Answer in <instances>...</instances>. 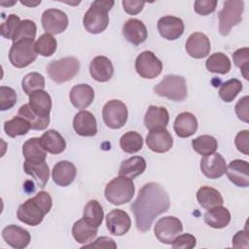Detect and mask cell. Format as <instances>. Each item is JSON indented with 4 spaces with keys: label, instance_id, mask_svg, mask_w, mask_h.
Masks as SVG:
<instances>
[{
    "label": "cell",
    "instance_id": "1",
    "mask_svg": "<svg viewBox=\"0 0 249 249\" xmlns=\"http://www.w3.org/2000/svg\"><path fill=\"white\" fill-rule=\"evenodd\" d=\"M169 207V196L161 185L155 182L145 184L130 205L137 230L140 231H149L155 219L166 212Z\"/></svg>",
    "mask_w": 249,
    "mask_h": 249
},
{
    "label": "cell",
    "instance_id": "2",
    "mask_svg": "<svg viewBox=\"0 0 249 249\" xmlns=\"http://www.w3.org/2000/svg\"><path fill=\"white\" fill-rule=\"evenodd\" d=\"M53 206V199L49 193L39 192L35 196L23 202L17 211L18 219L28 226H38L42 223Z\"/></svg>",
    "mask_w": 249,
    "mask_h": 249
},
{
    "label": "cell",
    "instance_id": "3",
    "mask_svg": "<svg viewBox=\"0 0 249 249\" xmlns=\"http://www.w3.org/2000/svg\"><path fill=\"white\" fill-rule=\"evenodd\" d=\"M113 6L114 1L112 0L93 1L83 18V24L86 30L92 34L103 32L109 24L108 12Z\"/></svg>",
    "mask_w": 249,
    "mask_h": 249
},
{
    "label": "cell",
    "instance_id": "4",
    "mask_svg": "<svg viewBox=\"0 0 249 249\" xmlns=\"http://www.w3.org/2000/svg\"><path fill=\"white\" fill-rule=\"evenodd\" d=\"M134 192L135 187L132 179L120 175L106 185L104 195L106 199L112 204L122 205L131 200Z\"/></svg>",
    "mask_w": 249,
    "mask_h": 249
},
{
    "label": "cell",
    "instance_id": "5",
    "mask_svg": "<svg viewBox=\"0 0 249 249\" xmlns=\"http://www.w3.org/2000/svg\"><path fill=\"white\" fill-rule=\"evenodd\" d=\"M154 92L173 101H183L188 95L185 78L178 75H166L154 87Z\"/></svg>",
    "mask_w": 249,
    "mask_h": 249
},
{
    "label": "cell",
    "instance_id": "6",
    "mask_svg": "<svg viewBox=\"0 0 249 249\" xmlns=\"http://www.w3.org/2000/svg\"><path fill=\"white\" fill-rule=\"evenodd\" d=\"M80 70V61L74 56H66L57 60L51 61L47 66V72L50 78L62 84L73 79Z\"/></svg>",
    "mask_w": 249,
    "mask_h": 249
},
{
    "label": "cell",
    "instance_id": "7",
    "mask_svg": "<svg viewBox=\"0 0 249 249\" xmlns=\"http://www.w3.org/2000/svg\"><path fill=\"white\" fill-rule=\"evenodd\" d=\"M244 12V2L242 0L225 1L223 9L219 12V31L222 36L229 35L232 26L237 25L242 20Z\"/></svg>",
    "mask_w": 249,
    "mask_h": 249
},
{
    "label": "cell",
    "instance_id": "8",
    "mask_svg": "<svg viewBox=\"0 0 249 249\" xmlns=\"http://www.w3.org/2000/svg\"><path fill=\"white\" fill-rule=\"evenodd\" d=\"M37 58L34 40L27 39L13 43L9 52V60L17 68H23Z\"/></svg>",
    "mask_w": 249,
    "mask_h": 249
},
{
    "label": "cell",
    "instance_id": "9",
    "mask_svg": "<svg viewBox=\"0 0 249 249\" xmlns=\"http://www.w3.org/2000/svg\"><path fill=\"white\" fill-rule=\"evenodd\" d=\"M127 108L124 102L118 99H112L105 103L102 109V118L104 124L112 128L119 129L123 127L127 121Z\"/></svg>",
    "mask_w": 249,
    "mask_h": 249
},
{
    "label": "cell",
    "instance_id": "10",
    "mask_svg": "<svg viewBox=\"0 0 249 249\" xmlns=\"http://www.w3.org/2000/svg\"><path fill=\"white\" fill-rule=\"evenodd\" d=\"M183 231L182 222L174 216H165L159 219L154 227L156 237L164 244H171L174 238Z\"/></svg>",
    "mask_w": 249,
    "mask_h": 249
},
{
    "label": "cell",
    "instance_id": "11",
    "mask_svg": "<svg viewBox=\"0 0 249 249\" xmlns=\"http://www.w3.org/2000/svg\"><path fill=\"white\" fill-rule=\"evenodd\" d=\"M135 70L144 79H154L162 70V62L151 51H144L138 54L135 60Z\"/></svg>",
    "mask_w": 249,
    "mask_h": 249
},
{
    "label": "cell",
    "instance_id": "12",
    "mask_svg": "<svg viewBox=\"0 0 249 249\" xmlns=\"http://www.w3.org/2000/svg\"><path fill=\"white\" fill-rule=\"evenodd\" d=\"M41 21L46 33L51 35L61 33L68 26L67 15L58 9H48L44 11Z\"/></svg>",
    "mask_w": 249,
    "mask_h": 249
},
{
    "label": "cell",
    "instance_id": "13",
    "mask_svg": "<svg viewBox=\"0 0 249 249\" xmlns=\"http://www.w3.org/2000/svg\"><path fill=\"white\" fill-rule=\"evenodd\" d=\"M148 148L155 153H166L173 145V138L165 127L151 129L146 137Z\"/></svg>",
    "mask_w": 249,
    "mask_h": 249
},
{
    "label": "cell",
    "instance_id": "14",
    "mask_svg": "<svg viewBox=\"0 0 249 249\" xmlns=\"http://www.w3.org/2000/svg\"><path fill=\"white\" fill-rule=\"evenodd\" d=\"M200 170L209 179H218L226 174V160L219 153L205 156L200 160Z\"/></svg>",
    "mask_w": 249,
    "mask_h": 249
},
{
    "label": "cell",
    "instance_id": "15",
    "mask_svg": "<svg viewBox=\"0 0 249 249\" xmlns=\"http://www.w3.org/2000/svg\"><path fill=\"white\" fill-rule=\"evenodd\" d=\"M106 226L110 233L121 236L129 231L131 220L125 211L113 209L106 215Z\"/></svg>",
    "mask_w": 249,
    "mask_h": 249
},
{
    "label": "cell",
    "instance_id": "16",
    "mask_svg": "<svg viewBox=\"0 0 249 249\" xmlns=\"http://www.w3.org/2000/svg\"><path fill=\"white\" fill-rule=\"evenodd\" d=\"M210 41L201 32H195L189 36L186 42L187 53L196 59L206 57L210 53Z\"/></svg>",
    "mask_w": 249,
    "mask_h": 249
},
{
    "label": "cell",
    "instance_id": "17",
    "mask_svg": "<svg viewBox=\"0 0 249 249\" xmlns=\"http://www.w3.org/2000/svg\"><path fill=\"white\" fill-rule=\"evenodd\" d=\"M184 22L173 16H165L158 20V30L160 36L166 40H176L184 33Z\"/></svg>",
    "mask_w": 249,
    "mask_h": 249
},
{
    "label": "cell",
    "instance_id": "18",
    "mask_svg": "<svg viewBox=\"0 0 249 249\" xmlns=\"http://www.w3.org/2000/svg\"><path fill=\"white\" fill-rule=\"evenodd\" d=\"M2 237L7 244L16 249L25 248L31 239L29 231L17 225L5 227L2 231Z\"/></svg>",
    "mask_w": 249,
    "mask_h": 249
},
{
    "label": "cell",
    "instance_id": "19",
    "mask_svg": "<svg viewBox=\"0 0 249 249\" xmlns=\"http://www.w3.org/2000/svg\"><path fill=\"white\" fill-rule=\"evenodd\" d=\"M226 173L232 184L243 188L249 186V164L246 160H231L227 166Z\"/></svg>",
    "mask_w": 249,
    "mask_h": 249
},
{
    "label": "cell",
    "instance_id": "20",
    "mask_svg": "<svg viewBox=\"0 0 249 249\" xmlns=\"http://www.w3.org/2000/svg\"><path fill=\"white\" fill-rule=\"evenodd\" d=\"M73 127L81 136H93L97 132V124L94 116L86 110L78 112L73 120Z\"/></svg>",
    "mask_w": 249,
    "mask_h": 249
},
{
    "label": "cell",
    "instance_id": "21",
    "mask_svg": "<svg viewBox=\"0 0 249 249\" xmlns=\"http://www.w3.org/2000/svg\"><path fill=\"white\" fill-rule=\"evenodd\" d=\"M77 169L74 163L68 160H60L56 162L52 171V177L53 182L60 186H69L76 178Z\"/></svg>",
    "mask_w": 249,
    "mask_h": 249
},
{
    "label": "cell",
    "instance_id": "22",
    "mask_svg": "<svg viewBox=\"0 0 249 249\" xmlns=\"http://www.w3.org/2000/svg\"><path fill=\"white\" fill-rule=\"evenodd\" d=\"M124 38L133 45H140L146 41L148 31L145 24L137 18H129L123 26Z\"/></svg>",
    "mask_w": 249,
    "mask_h": 249
},
{
    "label": "cell",
    "instance_id": "23",
    "mask_svg": "<svg viewBox=\"0 0 249 249\" xmlns=\"http://www.w3.org/2000/svg\"><path fill=\"white\" fill-rule=\"evenodd\" d=\"M90 76L97 82H107L114 74V67L111 60L103 55L95 56L89 64Z\"/></svg>",
    "mask_w": 249,
    "mask_h": 249
},
{
    "label": "cell",
    "instance_id": "24",
    "mask_svg": "<svg viewBox=\"0 0 249 249\" xmlns=\"http://www.w3.org/2000/svg\"><path fill=\"white\" fill-rule=\"evenodd\" d=\"M69 98L74 107L86 109L94 99V90L88 84H79L71 89Z\"/></svg>",
    "mask_w": 249,
    "mask_h": 249
},
{
    "label": "cell",
    "instance_id": "25",
    "mask_svg": "<svg viewBox=\"0 0 249 249\" xmlns=\"http://www.w3.org/2000/svg\"><path fill=\"white\" fill-rule=\"evenodd\" d=\"M29 106L34 114L41 118L50 117L52 110V98L50 94L42 90H36L29 95Z\"/></svg>",
    "mask_w": 249,
    "mask_h": 249
},
{
    "label": "cell",
    "instance_id": "26",
    "mask_svg": "<svg viewBox=\"0 0 249 249\" xmlns=\"http://www.w3.org/2000/svg\"><path fill=\"white\" fill-rule=\"evenodd\" d=\"M173 128L179 137H190L195 134L197 129V120L195 115L190 112L180 113L174 121Z\"/></svg>",
    "mask_w": 249,
    "mask_h": 249
},
{
    "label": "cell",
    "instance_id": "27",
    "mask_svg": "<svg viewBox=\"0 0 249 249\" xmlns=\"http://www.w3.org/2000/svg\"><path fill=\"white\" fill-rule=\"evenodd\" d=\"M23 170L27 175H30L40 188H44L49 181L50 168L46 160L44 161H30L24 160Z\"/></svg>",
    "mask_w": 249,
    "mask_h": 249
},
{
    "label": "cell",
    "instance_id": "28",
    "mask_svg": "<svg viewBox=\"0 0 249 249\" xmlns=\"http://www.w3.org/2000/svg\"><path fill=\"white\" fill-rule=\"evenodd\" d=\"M169 122V114L164 107L151 105L144 116V124L148 129L166 127Z\"/></svg>",
    "mask_w": 249,
    "mask_h": 249
},
{
    "label": "cell",
    "instance_id": "29",
    "mask_svg": "<svg viewBox=\"0 0 249 249\" xmlns=\"http://www.w3.org/2000/svg\"><path fill=\"white\" fill-rule=\"evenodd\" d=\"M230 221L231 213L222 205L209 208L204 214V222L214 229H223L229 225Z\"/></svg>",
    "mask_w": 249,
    "mask_h": 249
},
{
    "label": "cell",
    "instance_id": "30",
    "mask_svg": "<svg viewBox=\"0 0 249 249\" xmlns=\"http://www.w3.org/2000/svg\"><path fill=\"white\" fill-rule=\"evenodd\" d=\"M40 141L44 149L53 155H58L66 148L64 138L54 129H49L44 132L40 137Z\"/></svg>",
    "mask_w": 249,
    "mask_h": 249
},
{
    "label": "cell",
    "instance_id": "31",
    "mask_svg": "<svg viewBox=\"0 0 249 249\" xmlns=\"http://www.w3.org/2000/svg\"><path fill=\"white\" fill-rule=\"evenodd\" d=\"M196 199L202 208L209 209L224 203L221 193L209 186H203L196 192Z\"/></svg>",
    "mask_w": 249,
    "mask_h": 249
},
{
    "label": "cell",
    "instance_id": "32",
    "mask_svg": "<svg viewBox=\"0 0 249 249\" xmlns=\"http://www.w3.org/2000/svg\"><path fill=\"white\" fill-rule=\"evenodd\" d=\"M96 227L89 225L84 218L76 221L72 227V235L78 243L87 244L93 240L97 234Z\"/></svg>",
    "mask_w": 249,
    "mask_h": 249
},
{
    "label": "cell",
    "instance_id": "33",
    "mask_svg": "<svg viewBox=\"0 0 249 249\" xmlns=\"http://www.w3.org/2000/svg\"><path fill=\"white\" fill-rule=\"evenodd\" d=\"M22 155L25 160L44 161L47 158V151L44 149L40 138L32 137L23 143Z\"/></svg>",
    "mask_w": 249,
    "mask_h": 249
},
{
    "label": "cell",
    "instance_id": "34",
    "mask_svg": "<svg viewBox=\"0 0 249 249\" xmlns=\"http://www.w3.org/2000/svg\"><path fill=\"white\" fill-rule=\"evenodd\" d=\"M145 169L146 160H144V158L140 156H134L122 162L119 169V174L133 180L135 177L142 174Z\"/></svg>",
    "mask_w": 249,
    "mask_h": 249
},
{
    "label": "cell",
    "instance_id": "35",
    "mask_svg": "<svg viewBox=\"0 0 249 249\" xmlns=\"http://www.w3.org/2000/svg\"><path fill=\"white\" fill-rule=\"evenodd\" d=\"M205 65L208 71L222 75L229 73L231 67L230 58L223 53H214L211 54L207 58Z\"/></svg>",
    "mask_w": 249,
    "mask_h": 249
},
{
    "label": "cell",
    "instance_id": "36",
    "mask_svg": "<svg viewBox=\"0 0 249 249\" xmlns=\"http://www.w3.org/2000/svg\"><path fill=\"white\" fill-rule=\"evenodd\" d=\"M30 128V124L28 121L20 116H16L12 120L4 123V131L12 138L25 135Z\"/></svg>",
    "mask_w": 249,
    "mask_h": 249
},
{
    "label": "cell",
    "instance_id": "37",
    "mask_svg": "<svg viewBox=\"0 0 249 249\" xmlns=\"http://www.w3.org/2000/svg\"><path fill=\"white\" fill-rule=\"evenodd\" d=\"M103 217H104V212H103L102 206L97 200L91 199L86 204L84 208L83 218L89 225L98 228L102 224Z\"/></svg>",
    "mask_w": 249,
    "mask_h": 249
},
{
    "label": "cell",
    "instance_id": "38",
    "mask_svg": "<svg viewBox=\"0 0 249 249\" xmlns=\"http://www.w3.org/2000/svg\"><path fill=\"white\" fill-rule=\"evenodd\" d=\"M192 146L197 154L205 157L216 152L218 148V142L216 138L211 135H201L192 140Z\"/></svg>",
    "mask_w": 249,
    "mask_h": 249
},
{
    "label": "cell",
    "instance_id": "39",
    "mask_svg": "<svg viewBox=\"0 0 249 249\" xmlns=\"http://www.w3.org/2000/svg\"><path fill=\"white\" fill-rule=\"evenodd\" d=\"M18 114V116H20L28 121V123L30 124L31 129L43 130V129L47 128V126L50 124V117L41 118V117L37 116L36 114L33 113L29 104H24V105L20 106Z\"/></svg>",
    "mask_w": 249,
    "mask_h": 249
},
{
    "label": "cell",
    "instance_id": "40",
    "mask_svg": "<svg viewBox=\"0 0 249 249\" xmlns=\"http://www.w3.org/2000/svg\"><path fill=\"white\" fill-rule=\"evenodd\" d=\"M122 150L128 154H134L142 149L143 138L136 131H127L120 139Z\"/></svg>",
    "mask_w": 249,
    "mask_h": 249
},
{
    "label": "cell",
    "instance_id": "41",
    "mask_svg": "<svg viewBox=\"0 0 249 249\" xmlns=\"http://www.w3.org/2000/svg\"><path fill=\"white\" fill-rule=\"evenodd\" d=\"M21 88L27 95H30L36 90L44 89L45 78L38 72L28 73L23 77L21 81Z\"/></svg>",
    "mask_w": 249,
    "mask_h": 249
},
{
    "label": "cell",
    "instance_id": "42",
    "mask_svg": "<svg viewBox=\"0 0 249 249\" xmlns=\"http://www.w3.org/2000/svg\"><path fill=\"white\" fill-rule=\"evenodd\" d=\"M242 90V83L237 79H231L224 82L219 89V95L225 102H231Z\"/></svg>",
    "mask_w": 249,
    "mask_h": 249
},
{
    "label": "cell",
    "instance_id": "43",
    "mask_svg": "<svg viewBox=\"0 0 249 249\" xmlns=\"http://www.w3.org/2000/svg\"><path fill=\"white\" fill-rule=\"evenodd\" d=\"M56 40L53 37V35L45 33L39 37V39L35 42V50L36 53L43 56H51L56 51Z\"/></svg>",
    "mask_w": 249,
    "mask_h": 249
},
{
    "label": "cell",
    "instance_id": "44",
    "mask_svg": "<svg viewBox=\"0 0 249 249\" xmlns=\"http://www.w3.org/2000/svg\"><path fill=\"white\" fill-rule=\"evenodd\" d=\"M36 24L33 20L30 19H24L21 20L16 34L13 37V43L21 41V40H27L31 39L34 40L36 36Z\"/></svg>",
    "mask_w": 249,
    "mask_h": 249
},
{
    "label": "cell",
    "instance_id": "45",
    "mask_svg": "<svg viewBox=\"0 0 249 249\" xmlns=\"http://www.w3.org/2000/svg\"><path fill=\"white\" fill-rule=\"evenodd\" d=\"M232 59L235 66H237L243 77L248 80V72H249V49L247 47L236 50L232 53Z\"/></svg>",
    "mask_w": 249,
    "mask_h": 249
},
{
    "label": "cell",
    "instance_id": "46",
    "mask_svg": "<svg viewBox=\"0 0 249 249\" xmlns=\"http://www.w3.org/2000/svg\"><path fill=\"white\" fill-rule=\"evenodd\" d=\"M20 22H21V20L19 19V18L17 15H15V14L9 15L7 19L0 26L1 35L6 39L13 40V37L16 34Z\"/></svg>",
    "mask_w": 249,
    "mask_h": 249
},
{
    "label": "cell",
    "instance_id": "47",
    "mask_svg": "<svg viewBox=\"0 0 249 249\" xmlns=\"http://www.w3.org/2000/svg\"><path fill=\"white\" fill-rule=\"evenodd\" d=\"M17 103V93L9 87H0V110L6 111L14 107Z\"/></svg>",
    "mask_w": 249,
    "mask_h": 249
},
{
    "label": "cell",
    "instance_id": "48",
    "mask_svg": "<svg viewBox=\"0 0 249 249\" xmlns=\"http://www.w3.org/2000/svg\"><path fill=\"white\" fill-rule=\"evenodd\" d=\"M196 237L191 233H183L177 235L173 242L171 243L172 248H183V249H192L196 246Z\"/></svg>",
    "mask_w": 249,
    "mask_h": 249
},
{
    "label": "cell",
    "instance_id": "49",
    "mask_svg": "<svg viewBox=\"0 0 249 249\" xmlns=\"http://www.w3.org/2000/svg\"><path fill=\"white\" fill-rule=\"evenodd\" d=\"M216 0H197L194 4L195 12L200 16H207L216 10Z\"/></svg>",
    "mask_w": 249,
    "mask_h": 249
},
{
    "label": "cell",
    "instance_id": "50",
    "mask_svg": "<svg viewBox=\"0 0 249 249\" xmlns=\"http://www.w3.org/2000/svg\"><path fill=\"white\" fill-rule=\"evenodd\" d=\"M234 109L239 120L244 123H249V97L247 95L237 101Z\"/></svg>",
    "mask_w": 249,
    "mask_h": 249
},
{
    "label": "cell",
    "instance_id": "51",
    "mask_svg": "<svg viewBox=\"0 0 249 249\" xmlns=\"http://www.w3.org/2000/svg\"><path fill=\"white\" fill-rule=\"evenodd\" d=\"M234 144L239 152L244 155L249 154V131L247 129L239 131L234 140Z\"/></svg>",
    "mask_w": 249,
    "mask_h": 249
},
{
    "label": "cell",
    "instance_id": "52",
    "mask_svg": "<svg viewBox=\"0 0 249 249\" xmlns=\"http://www.w3.org/2000/svg\"><path fill=\"white\" fill-rule=\"evenodd\" d=\"M232 246L235 248H249V234L247 224L244 230L237 231L232 237Z\"/></svg>",
    "mask_w": 249,
    "mask_h": 249
},
{
    "label": "cell",
    "instance_id": "53",
    "mask_svg": "<svg viewBox=\"0 0 249 249\" xmlns=\"http://www.w3.org/2000/svg\"><path fill=\"white\" fill-rule=\"evenodd\" d=\"M83 248H117V244L114 239L108 236L98 237L94 242L89 244H85Z\"/></svg>",
    "mask_w": 249,
    "mask_h": 249
},
{
    "label": "cell",
    "instance_id": "54",
    "mask_svg": "<svg viewBox=\"0 0 249 249\" xmlns=\"http://www.w3.org/2000/svg\"><path fill=\"white\" fill-rule=\"evenodd\" d=\"M124 11L128 15H137L140 13L145 5L143 1H136V0H124L122 2Z\"/></svg>",
    "mask_w": 249,
    "mask_h": 249
},
{
    "label": "cell",
    "instance_id": "55",
    "mask_svg": "<svg viewBox=\"0 0 249 249\" xmlns=\"http://www.w3.org/2000/svg\"><path fill=\"white\" fill-rule=\"evenodd\" d=\"M20 3L22 5H25V6H28V7H35L37 5H39L41 3V1H35V2H26V1H20Z\"/></svg>",
    "mask_w": 249,
    "mask_h": 249
}]
</instances>
